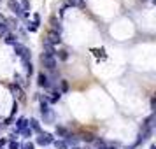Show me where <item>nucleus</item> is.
Returning a JSON list of instances; mask_svg holds the SVG:
<instances>
[{
  "mask_svg": "<svg viewBox=\"0 0 156 149\" xmlns=\"http://www.w3.org/2000/svg\"><path fill=\"white\" fill-rule=\"evenodd\" d=\"M14 51H16V55H18V56H21V58H23V63H25V62H28L30 51L27 49L25 46H21V44H14Z\"/></svg>",
  "mask_w": 156,
  "mask_h": 149,
  "instance_id": "nucleus-1",
  "label": "nucleus"
},
{
  "mask_svg": "<svg viewBox=\"0 0 156 149\" xmlns=\"http://www.w3.org/2000/svg\"><path fill=\"white\" fill-rule=\"evenodd\" d=\"M9 9H11V11H12V12H14V14H20V16H27V12H23V9L20 7V4H18V2H16V0H9Z\"/></svg>",
  "mask_w": 156,
  "mask_h": 149,
  "instance_id": "nucleus-2",
  "label": "nucleus"
},
{
  "mask_svg": "<svg viewBox=\"0 0 156 149\" xmlns=\"http://www.w3.org/2000/svg\"><path fill=\"white\" fill-rule=\"evenodd\" d=\"M41 60H42V63L48 67V69H55L56 67V60H55V56H48V55H42L41 56Z\"/></svg>",
  "mask_w": 156,
  "mask_h": 149,
  "instance_id": "nucleus-3",
  "label": "nucleus"
},
{
  "mask_svg": "<svg viewBox=\"0 0 156 149\" xmlns=\"http://www.w3.org/2000/svg\"><path fill=\"white\" fill-rule=\"evenodd\" d=\"M9 88H11V91H12V95H14V97H16L18 100H25V95H23L21 88H20L18 84H11Z\"/></svg>",
  "mask_w": 156,
  "mask_h": 149,
  "instance_id": "nucleus-4",
  "label": "nucleus"
},
{
  "mask_svg": "<svg viewBox=\"0 0 156 149\" xmlns=\"http://www.w3.org/2000/svg\"><path fill=\"white\" fill-rule=\"evenodd\" d=\"M60 41H62V39H60V34L49 32V34H48V41H46V44H49V46H53V44H58Z\"/></svg>",
  "mask_w": 156,
  "mask_h": 149,
  "instance_id": "nucleus-5",
  "label": "nucleus"
},
{
  "mask_svg": "<svg viewBox=\"0 0 156 149\" xmlns=\"http://www.w3.org/2000/svg\"><path fill=\"white\" fill-rule=\"evenodd\" d=\"M37 142H39L41 146H48V144H51V142H53V137H51L49 133H42L39 139H37Z\"/></svg>",
  "mask_w": 156,
  "mask_h": 149,
  "instance_id": "nucleus-6",
  "label": "nucleus"
},
{
  "mask_svg": "<svg viewBox=\"0 0 156 149\" xmlns=\"http://www.w3.org/2000/svg\"><path fill=\"white\" fill-rule=\"evenodd\" d=\"M51 28H53L55 34H60L62 27H60V21H56V18H51Z\"/></svg>",
  "mask_w": 156,
  "mask_h": 149,
  "instance_id": "nucleus-7",
  "label": "nucleus"
},
{
  "mask_svg": "<svg viewBox=\"0 0 156 149\" xmlns=\"http://www.w3.org/2000/svg\"><path fill=\"white\" fill-rule=\"evenodd\" d=\"M39 84L44 86V88H48V86H49V81H48V77H46L44 74H39Z\"/></svg>",
  "mask_w": 156,
  "mask_h": 149,
  "instance_id": "nucleus-8",
  "label": "nucleus"
},
{
  "mask_svg": "<svg viewBox=\"0 0 156 149\" xmlns=\"http://www.w3.org/2000/svg\"><path fill=\"white\" fill-rule=\"evenodd\" d=\"M27 126H28V121L25 119V118H21V119L18 121V132H23Z\"/></svg>",
  "mask_w": 156,
  "mask_h": 149,
  "instance_id": "nucleus-9",
  "label": "nucleus"
},
{
  "mask_svg": "<svg viewBox=\"0 0 156 149\" xmlns=\"http://www.w3.org/2000/svg\"><path fill=\"white\" fill-rule=\"evenodd\" d=\"M44 49H46V55H48V56H55V48H53V46L44 42Z\"/></svg>",
  "mask_w": 156,
  "mask_h": 149,
  "instance_id": "nucleus-10",
  "label": "nucleus"
},
{
  "mask_svg": "<svg viewBox=\"0 0 156 149\" xmlns=\"http://www.w3.org/2000/svg\"><path fill=\"white\" fill-rule=\"evenodd\" d=\"M56 133L58 135H63V137H69V130H67V128H63V126H58L56 128Z\"/></svg>",
  "mask_w": 156,
  "mask_h": 149,
  "instance_id": "nucleus-11",
  "label": "nucleus"
},
{
  "mask_svg": "<svg viewBox=\"0 0 156 149\" xmlns=\"http://www.w3.org/2000/svg\"><path fill=\"white\" fill-rule=\"evenodd\" d=\"M55 146H56V149H67V142L56 140V142H55Z\"/></svg>",
  "mask_w": 156,
  "mask_h": 149,
  "instance_id": "nucleus-12",
  "label": "nucleus"
},
{
  "mask_svg": "<svg viewBox=\"0 0 156 149\" xmlns=\"http://www.w3.org/2000/svg\"><path fill=\"white\" fill-rule=\"evenodd\" d=\"M16 37L12 35V34H7V35H5V41H7L9 44H16V41H14Z\"/></svg>",
  "mask_w": 156,
  "mask_h": 149,
  "instance_id": "nucleus-13",
  "label": "nucleus"
},
{
  "mask_svg": "<svg viewBox=\"0 0 156 149\" xmlns=\"http://www.w3.org/2000/svg\"><path fill=\"white\" fill-rule=\"evenodd\" d=\"M5 35H7V27L0 25V37H5Z\"/></svg>",
  "mask_w": 156,
  "mask_h": 149,
  "instance_id": "nucleus-14",
  "label": "nucleus"
},
{
  "mask_svg": "<svg viewBox=\"0 0 156 149\" xmlns=\"http://www.w3.org/2000/svg\"><path fill=\"white\" fill-rule=\"evenodd\" d=\"M20 147H21V146H20L18 142H14V140L9 142V149H20Z\"/></svg>",
  "mask_w": 156,
  "mask_h": 149,
  "instance_id": "nucleus-15",
  "label": "nucleus"
},
{
  "mask_svg": "<svg viewBox=\"0 0 156 149\" xmlns=\"http://www.w3.org/2000/svg\"><path fill=\"white\" fill-rule=\"evenodd\" d=\"M51 95H53V97H51V102H56V100L58 98H60V93H58V91H53V93H51Z\"/></svg>",
  "mask_w": 156,
  "mask_h": 149,
  "instance_id": "nucleus-16",
  "label": "nucleus"
},
{
  "mask_svg": "<svg viewBox=\"0 0 156 149\" xmlns=\"http://www.w3.org/2000/svg\"><path fill=\"white\" fill-rule=\"evenodd\" d=\"M30 125H32V128H34V130H37V132H39V123H37V119H30Z\"/></svg>",
  "mask_w": 156,
  "mask_h": 149,
  "instance_id": "nucleus-17",
  "label": "nucleus"
},
{
  "mask_svg": "<svg viewBox=\"0 0 156 149\" xmlns=\"http://www.w3.org/2000/svg\"><path fill=\"white\" fill-rule=\"evenodd\" d=\"M70 5H83V0H69Z\"/></svg>",
  "mask_w": 156,
  "mask_h": 149,
  "instance_id": "nucleus-18",
  "label": "nucleus"
},
{
  "mask_svg": "<svg viewBox=\"0 0 156 149\" xmlns=\"http://www.w3.org/2000/svg\"><path fill=\"white\" fill-rule=\"evenodd\" d=\"M23 149H34V144L32 142H27V144H23Z\"/></svg>",
  "mask_w": 156,
  "mask_h": 149,
  "instance_id": "nucleus-19",
  "label": "nucleus"
},
{
  "mask_svg": "<svg viewBox=\"0 0 156 149\" xmlns=\"http://www.w3.org/2000/svg\"><path fill=\"white\" fill-rule=\"evenodd\" d=\"M23 11H28V7H30V4H28V0H23Z\"/></svg>",
  "mask_w": 156,
  "mask_h": 149,
  "instance_id": "nucleus-20",
  "label": "nucleus"
},
{
  "mask_svg": "<svg viewBox=\"0 0 156 149\" xmlns=\"http://www.w3.org/2000/svg\"><path fill=\"white\" fill-rule=\"evenodd\" d=\"M28 30H32V32H35V30H37V25H35V23H32V25H28Z\"/></svg>",
  "mask_w": 156,
  "mask_h": 149,
  "instance_id": "nucleus-21",
  "label": "nucleus"
},
{
  "mask_svg": "<svg viewBox=\"0 0 156 149\" xmlns=\"http://www.w3.org/2000/svg\"><path fill=\"white\" fill-rule=\"evenodd\" d=\"M34 21H35V25H39V21H41V18H39V14H34Z\"/></svg>",
  "mask_w": 156,
  "mask_h": 149,
  "instance_id": "nucleus-22",
  "label": "nucleus"
},
{
  "mask_svg": "<svg viewBox=\"0 0 156 149\" xmlns=\"http://www.w3.org/2000/svg\"><path fill=\"white\" fill-rule=\"evenodd\" d=\"M5 144H7V140H5V139H2V140H0V149H4Z\"/></svg>",
  "mask_w": 156,
  "mask_h": 149,
  "instance_id": "nucleus-23",
  "label": "nucleus"
},
{
  "mask_svg": "<svg viewBox=\"0 0 156 149\" xmlns=\"http://www.w3.org/2000/svg\"><path fill=\"white\" fill-rule=\"evenodd\" d=\"M60 58H62V60H67V53H65V51H62V53H60Z\"/></svg>",
  "mask_w": 156,
  "mask_h": 149,
  "instance_id": "nucleus-24",
  "label": "nucleus"
},
{
  "mask_svg": "<svg viewBox=\"0 0 156 149\" xmlns=\"http://www.w3.org/2000/svg\"><path fill=\"white\" fill-rule=\"evenodd\" d=\"M4 23H5V18H4V16L0 14V25H4Z\"/></svg>",
  "mask_w": 156,
  "mask_h": 149,
  "instance_id": "nucleus-25",
  "label": "nucleus"
},
{
  "mask_svg": "<svg viewBox=\"0 0 156 149\" xmlns=\"http://www.w3.org/2000/svg\"><path fill=\"white\" fill-rule=\"evenodd\" d=\"M72 149H79V147H72Z\"/></svg>",
  "mask_w": 156,
  "mask_h": 149,
  "instance_id": "nucleus-26",
  "label": "nucleus"
}]
</instances>
